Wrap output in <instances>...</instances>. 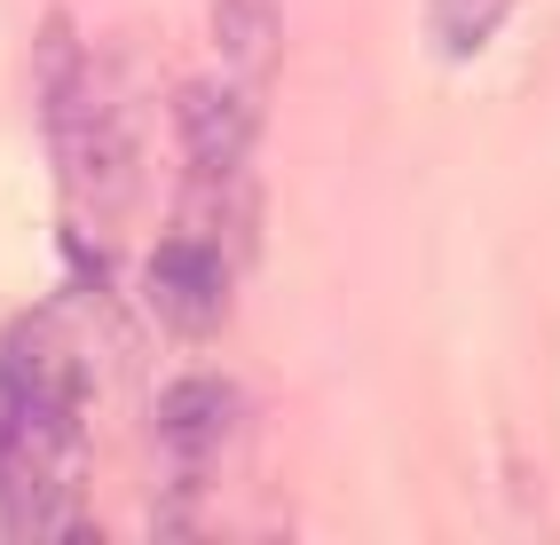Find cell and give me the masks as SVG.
<instances>
[{
  "instance_id": "4",
  "label": "cell",
  "mask_w": 560,
  "mask_h": 545,
  "mask_svg": "<svg viewBox=\"0 0 560 545\" xmlns=\"http://www.w3.org/2000/svg\"><path fill=\"white\" fill-rule=\"evenodd\" d=\"M174 119H182V151H190L198 190H237V182H245V159H253L260 95H253V88H237L230 71H221V80L182 88Z\"/></svg>"
},
{
  "instance_id": "6",
  "label": "cell",
  "mask_w": 560,
  "mask_h": 545,
  "mask_svg": "<svg viewBox=\"0 0 560 545\" xmlns=\"http://www.w3.org/2000/svg\"><path fill=\"white\" fill-rule=\"evenodd\" d=\"M213 40H221V71L260 95L269 71H277V40H284L277 0H221V9H213Z\"/></svg>"
},
{
  "instance_id": "7",
  "label": "cell",
  "mask_w": 560,
  "mask_h": 545,
  "mask_svg": "<svg viewBox=\"0 0 560 545\" xmlns=\"http://www.w3.org/2000/svg\"><path fill=\"white\" fill-rule=\"evenodd\" d=\"M513 0H427V40L442 56H474V48H490V32L505 24Z\"/></svg>"
},
{
  "instance_id": "2",
  "label": "cell",
  "mask_w": 560,
  "mask_h": 545,
  "mask_svg": "<svg viewBox=\"0 0 560 545\" xmlns=\"http://www.w3.org/2000/svg\"><path fill=\"white\" fill-rule=\"evenodd\" d=\"M40 127L48 151L63 166V190L80 206H127L135 190V127L127 103L103 88V71L88 63L80 32L63 16L40 24Z\"/></svg>"
},
{
  "instance_id": "1",
  "label": "cell",
  "mask_w": 560,
  "mask_h": 545,
  "mask_svg": "<svg viewBox=\"0 0 560 545\" xmlns=\"http://www.w3.org/2000/svg\"><path fill=\"white\" fill-rule=\"evenodd\" d=\"M88 475V363L71 324L32 309L0 333V530L63 537L80 530Z\"/></svg>"
},
{
  "instance_id": "5",
  "label": "cell",
  "mask_w": 560,
  "mask_h": 545,
  "mask_svg": "<svg viewBox=\"0 0 560 545\" xmlns=\"http://www.w3.org/2000/svg\"><path fill=\"white\" fill-rule=\"evenodd\" d=\"M237 434V395L221 380H174L159 395V451H166V483L198 490L213 475V459Z\"/></svg>"
},
{
  "instance_id": "3",
  "label": "cell",
  "mask_w": 560,
  "mask_h": 545,
  "mask_svg": "<svg viewBox=\"0 0 560 545\" xmlns=\"http://www.w3.org/2000/svg\"><path fill=\"white\" fill-rule=\"evenodd\" d=\"M142 293H151L159 324L182 340H206L221 316H230V245L206 237V230H174L151 269H142Z\"/></svg>"
}]
</instances>
